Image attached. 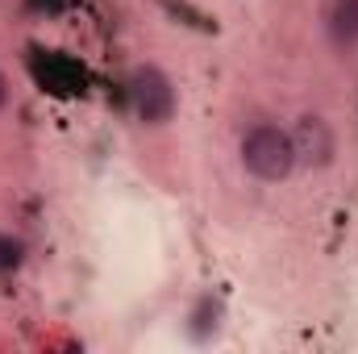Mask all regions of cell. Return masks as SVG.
I'll use <instances>...</instances> for the list:
<instances>
[{"mask_svg":"<svg viewBox=\"0 0 358 354\" xmlns=\"http://www.w3.org/2000/svg\"><path fill=\"white\" fill-rule=\"evenodd\" d=\"M329 25L338 42H358V0H334Z\"/></svg>","mask_w":358,"mask_h":354,"instance_id":"4","label":"cell"},{"mask_svg":"<svg viewBox=\"0 0 358 354\" xmlns=\"http://www.w3.org/2000/svg\"><path fill=\"white\" fill-rule=\"evenodd\" d=\"M242 163L259 179H287V171L296 167L292 134H283L279 125H255L242 138Z\"/></svg>","mask_w":358,"mask_h":354,"instance_id":"1","label":"cell"},{"mask_svg":"<svg viewBox=\"0 0 358 354\" xmlns=\"http://www.w3.org/2000/svg\"><path fill=\"white\" fill-rule=\"evenodd\" d=\"M129 96H134V108H138V117L146 125H163L176 113V88L159 67H138L134 84H129Z\"/></svg>","mask_w":358,"mask_h":354,"instance_id":"2","label":"cell"},{"mask_svg":"<svg viewBox=\"0 0 358 354\" xmlns=\"http://www.w3.org/2000/svg\"><path fill=\"white\" fill-rule=\"evenodd\" d=\"M292 146H296V163L325 167L334 159V129L321 117H300L292 129Z\"/></svg>","mask_w":358,"mask_h":354,"instance_id":"3","label":"cell"},{"mask_svg":"<svg viewBox=\"0 0 358 354\" xmlns=\"http://www.w3.org/2000/svg\"><path fill=\"white\" fill-rule=\"evenodd\" d=\"M17 263H21V242L0 238V267H17Z\"/></svg>","mask_w":358,"mask_h":354,"instance_id":"5","label":"cell"},{"mask_svg":"<svg viewBox=\"0 0 358 354\" xmlns=\"http://www.w3.org/2000/svg\"><path fill=\"white\" fill-rule=\"evenodd\" d=\"M4 100H8V84H4V76H0V108H4Z\"/></svg>","mask_w":358,"mask_h":354,"instance_id":"6","label":"cell"}]
</instances>
